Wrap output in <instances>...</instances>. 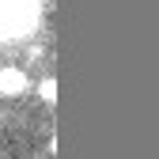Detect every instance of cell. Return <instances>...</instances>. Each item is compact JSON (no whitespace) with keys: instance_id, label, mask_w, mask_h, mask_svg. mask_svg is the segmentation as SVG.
Masks as SVG:
<instances>
[{"instance_id":"obj_2","label":"cell","mask_w":159,"mask_h":159,"mask_svg":"<svg viewBox=\"0 0 159 159\" xmlns=\"http://www.w3.org/2000/svg\"><path fill=\"white\" fill-rule=\"evenodd\" d=\"M38 98H42L46 106H53V102H57V80H53V76H46L42 84H38Z\"/></svg>"},{"instance_id":"obj_1","label":"cell","mask_w":159,"mask_h":159,"mask_svg":"<svg viewBox=\"0 0 159 159\" xmlns=\"http://www.w3.org/2000/svg\"><path fill=\"white\" fill-rule=\"evenodd\" d=\"M27 91H30L27 68H19V65H4V68H0V95H4V98H19Z\"/></svg>"}]
</instances>
